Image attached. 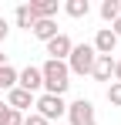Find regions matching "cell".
Wrapping results in <instances>:
<instances>
[{
	"label": "cell",
	"instance_id": "1",
	"mask_svg": "<svg viewBox=\"0 0 121 125\" xmlns=\"http://www.w3.org/2000/svg\"><path fill=\"white\" fill-rule=\"evenodd\" d=\"M40 78H44V95H60L64 98V91L71 88V71H67V64L64 61H47L40 64Z\"/></svg>",
	"mask_w": 121,
	"mask_h": 125
},
{
	"label": "cell",
	"instance_id": "2",
	"mask_svg": "<svg viewBox=\"0 0 121 125\" xmlns=\"http://www.w3.org/2000/svg\"><path fill=\"white\" fill-rule=\"evenodd\" d=\"M94 58H98V54H94V47H91V44H74L64 64H67V71H71V74H81V78H84V74H91Z\"/></svg>",
	"mask_w": 121,
	"mask_h": 125
},
{
	"label": "cell",
	"instance_id": "3",
	"mask_svg": "<svg viewBox=\"0 0 121 125\" xmlns=\"http://www.w3.org/2000/svg\"><path fill=\"white\" fill-rule=\"evenodd\" d=\"M34 112H37L40 118L54 122V118H60V115H67V102H64L60 95H44V91H40L37 98H34Z\"/></svg>",
	"mask_w": 121,
	"mask_h": 125
},
{
	"label": "cell",
	"instance_id": "4",
	"mask_svg": "<svg viewBox=\"0 0 121 125\" xmlns=\"http://www.w3.org/2000/svg\"><path fill=\"white\" fill-rule=\"evenodd\" d=\"M67 122H71V125H98V118H94V105L87 102V98L71 102V105H67Z\"/></svg>",
	"mask_w": 121,
	"mask_h": 125
},
{
	"label": "cell",
	"instance_id": "5",
	"mask_svg": "<svg viewBox=\"0 0 121 125\" xmlns=\"http://www.w3.org/2000/svg\"><path fill=\"white\" fill-rule=\"evenodd\" d=\"M17 88L30 91V95H37L40 88H44V78H40V68H37V64H27L24 71H17Z\"/></svg>",
	"mask_w": 121,
	"mask_h": 125
},
{
	"label": "cell",
	"instance_id": "6",
	"mask_svg": "<svg viewBox=\"0 0 121 125\" xmlns=\"http://www.w3.org/2000/svg\"><path fill=\"white\" fill-rule=\"evenodd\" d=\"M44 47H47L51 61H67V54H71V47H74V41H71V37H67V34L60 31L57 37H51V41L44 44Z\"/></svg>",
	"mask_w": 121,
	"mask_h": 125
},
{
	"label": "cell",
	"instance_id": "7",
	"mask_svg": "<svg viewBox=\"0 0 121 125\" xmlns=\"http://www.w3.org/2000/svg\"><path fill=\"white\" fill-rule=\"evenodd\" d=\"M91 47H94V54H114V47H118V37L111 34V27H98V34H94V41H91Z\"/></svg>",
	"mask_w": 121,
	"mask_h": 125
},
{
	"label": "cell",
	"instance_id": "8",
	"mask_svg": "<svg viewBox=\"0 0 121 125\" xmlns=\"http://www.w3.org/2000/svg\"><path fill=\"white\" fill-rule=\"evenodd\" d=\"M34 98H37V95H30V91H24V88H10V91H7V105H10L14 112H20V115H24L27 108L34 112Z\"/></svg>",
	"mask_w": 121,
	"mask_h": 125
},
{
	"label": "cell",
	"instance_id": "9",
	"mask_svg": "<svg viewBox=\"0 0 121 125\" xmlns=\"http://www.w3.org/2000/svg\"><path fill=\"white\" fill-rule=\"evenodd\" d=\"M91 78H94V81H108V84H111V78H114V58L98 54V58H94V68H91Z\"/></svg>",
	"mask_w": 121,
	"mask_h": 125
},
{
	"label": "cell",
	"instance_id": "10",
	"mask_svg": "<svg viewBox=\"0 0 121 125\" xmlns=\"http://www.w3.org/2000/svg\"><path fill=\"white\" fill-rule=\"evenodd\" d=\"M30 10H34L37 21H54L57 10H60V3L57 0H30Z\"/></svg>",
	"mask_w": 121,
	"mask_h": 125
},
{
	"label": "cell",
	"instance_id": "11",
	"mask_svg": "<svg viewBox=\"0 0 121 125\" xmlns=\"http://www.w3.org/2000/svg\"><path fill=\"white\" fill-rule=\"evenodd\" d=\"M14 24H17V27H24V31H34L37 17H34V10H30V3H20L17 10H14Z\"/></svg>",
	"mask_w": 121,
	"mask_h": 125
},
{
	"label": "cell",
	"instance_id": "12",
	"mask_svg": "<svg viewBox=\"0 0 121 125\" xmlns=\"http://www.w3.org/2000/svg\"><path fill=\"white\" fill-rule=\"evenodd\" d=\"M30 34H34V37H37V41H51V37H57L60 31H57V21H37L34 24V31H30Z\"/></svg>",
	"mask_w": 121,
	"mask_h": 125
},
{
	"label": "cell",
	"instance_id": "13",
	"mask_svg": "<svg viewBox=\"0 0 121 125\" xmlns=\"http://www.w3.org/2000/svg\"><path fill=\"white\" fill-rule=\"evenodd\" d=\"M64 14L74 17V21H81V17L91 14V3H87V0H67V3H64Z\"/></svg>",
	"mask_w": 121,
	"mask_h": 125
},
{
	"label": "cell",
	"instance_id": "14",
	"mask_svg": "<svg viewBox=\"0 0 121 125\" xmlns=\"http://www.w3.org/2000/svg\"><path fill=\"white\" fill-rule=\"evenodd\" d=\"M10 88H17V68L3 64L0 68V91H10Z\"/></svg>",
	"mask_w": 121,
	"mask_h": 125
},
{
	"label": "cell",
	"instance_id": "15",
	"mask_svg": "<svg viewBox=\"0 0 121 125\" xmlns=\"http://www.w3.org/2000/svg\"><path fill=\"white\" fill-rule=\"evenodd\" d=\"M118 17H121V3L118 0H101V21L111 24V21H118Z\"/></svg>",
	"mask_w": 121,
	"mask_h": 125
},
{
	"label": "cell",
	"instance_id": "16",
	"mask_svg": "<svg viewBox=\"0 0 121 125\" xmlns=\"http://www.w3.org/2000/svg\"><path fill=\"white\" fill-rule=\"evenodd\" d=\"M20 122H24V115L14 112L7 102H0V125H20Z\"/></svg>",
	"mask_w": 121,
	"mask_h": 125
},
{
	"label": "cell",
	"instance_id": "17",
	"mask_svg": "<svg viewBox=\"0 0 121 125\" xmlns=\"http://www.w3.org/2000/svg\"><path fill=\"white\" fill-rule=\"evenodd\" d=\"M108 105L121 108V81H111V84H108Z\"/></svg>",
	"mask_w": 121,
	"mask_h": 125
},
{
	"label": "cell",
	"instance_id": "18",
	"mask_svg": "<svg viewBox=\"0 0 121 125\" xmlns=\"http://www.w3.org/2000/svg\"><path fill=\"white\" fill-rule=\"evenodd\" d=\"M20 125H51V122H47V118H40L37 112H27V115H24V122H20Z\"/></svg>",
	"mask_w": 121,
	"mask_h": 125
},
{
	"label": "cell",
	"instance_id": "19",
	"mask_svg": "<svg viewBox=\"0 0 121 125\" xmlns=\"http://www.w3.org/2000/svg\"><path fill=\"white\" fill-rule=\"evenodd\" d=\"M111 34H114V37L121 41V17H118V21H111Z\"/></svg>",
	"mask_w": 121,
	"mask_h": 125
},
{
	"label": "cell",
	"instance_id": "20",
	"mask_svg": "<svg viewBox=\"0 0 121 125\" xmlns=\"http://www.w3.org/2000/svg\"><path fill=\"white\" fill-rule=\"evenodd\" d=\"M7 34H10V24H7V21H3V17H0V37L7 41Z\"/></svg>",
	"mask_w": 121,
	"mask_h": 125
},
{
	"label": "cell",
	"instance_id": "21",
	"mask_svg": "<svg viewBox=\"0 0 121 125\" xmlns=\"http://www.w3.org/2000/svg\"><path fill=\"white\" fill-rule=\"evenodd\" d=\"M114 81H121V61H114Z\"/></svg>",
	"mask_w": 121,
	"mask_h": 125
},
{
	"label": "cell",
	"instance_id": "22",
	"mask_svg": "<svg viewBox=\"0 0 121 125\" xmlns=\"http://www.w3.org/2000/svg\"><path fill=\"white\" fill-rule=\"evenodd\" d=\"M3 64H10V61H7V54H0V68H3Z\"/></svg>",
	"mask_w": 121,
	"mask_h": 125
},
{
	"label": "cell",
	"instance_id": "23",
	"mask_svg": "<svg viewBox=\"0 0 121 125\" xmlns=\"http://www.w3.org/2000/svg\"><path fill=\"white\" fill-rule=\"evenodd\" d=\"M0 47H3V37H0Z\"/></svg>",
	"mask_w": 121,
	"mask_h": 125
}]
</instances>
